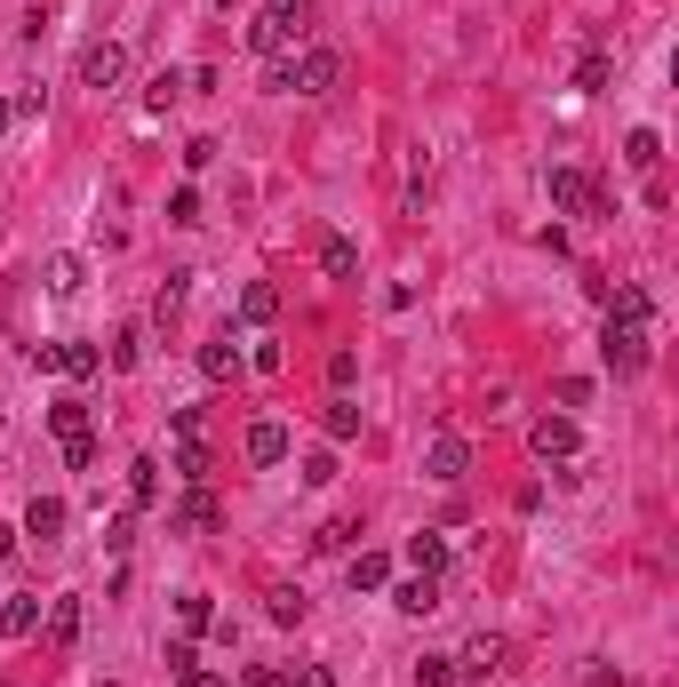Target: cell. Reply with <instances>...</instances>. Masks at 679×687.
Here are the masks:
<instances>
[{"label": "cell", "mask_w": 679, "mask_h": 687, "mask_svg": "<svg viewBox=\"0 0 679 687\" xmlns=\"http://www.w3.org/2000/svg\"><path fill=\"white\" fill-rule=\"evenodd\" d=\"M73 73H81V88H96V96H113V88L128 81V49H120V41H88Z\"/></svg>", "instance_id": "cell-1"}, {"label": "cell", "mask_w": 679, "mask_h": 687, "mask_svg": "<svg viewBox=\"0 0 679 687\" xmlns=\"http://www.w3.org/2000/svg\"><path fill=\"white\" fill-rule=\"evenodd\" d=\"M336 73H344V56H336V49H304V56H288V96H328Z\"/></svg>", "instance_id": "cell-2"}, {"label": "cell", "mask_w": 679, "mask_h": 687, "mask_svg": "<svg viewBox=\"0 0 679 687\" xmlns=\"http://www.w3.org/2000/svg\"><path fill=\"white\" fill-rule=\"evenodd\" d=\"M32 360H41V368H64L73 384H88V376L105 368V352H96L88 336H64V344H32Z\"/></svg>", "instance_id": "cell-3"}, {"label": "cell", "mask_w": 679, "mask_h": 687, "mask_svg": "<svg viewBox=\"0 0 679 687\" xmlns=\"http://www.w3.org/2000/svg\"><path fill=\"white\" fill-rule=\"evenodd\" d=\"M552 209H567V216H607V192L584 177V168H552Z\"/></svg>", "instance_id": "cell-4"}, {"label": "cell", "mask_w": 679, "mask_h": 687, "mask_svg": "<svg viewBox=\"0 0 679 687\" xmlns=\"http://www.w3.org/2000/svg\"><path fill=\"white\" fill-rule=\"evenodd\" d=\"M648 336H656V328L607 320V336H600V352H607V368H616V376H639V368H648Z\"/></svg>", "instance_id": "cell-5"}, {"label": "cell", "mask_w": 679, "mask_h": 687, "mask_svg": "<svg viewBox=\"0 0 679 687\" xmlns=\"http://www.w3.org/2000/svg\"><path fill=\"white\" fill-rule=\"evenodd\" d=\"M288 41H296V17H288V9H256V17H248V49H256L264 64L288 56Z\"/></svg>", "instance_id": "cell-6"}, {"label": "cell", "mask_w": 679, "mask_h": 687, "mask_svg": "<svg viewBox=\"0 0 679 687\" xmlns=\"http://www.w3.org/2000/svg\"><path fill=\"white\" fill-rule=\"evenodd\" d=\"M288 448H296V440H288V424H280V416H256V424H248V440H241V456H248V464H288Z\"/></svg>", "instance_id": "cell-7"}, {"label": "cell", "mask_w": 679, "mask_h": 687, "mask_svg": "<svg viewBox=\"0 0 679 687\" xmlns=\"http://www.w3.org/2000/svg\"><path fill=\"white\" fill-rule=\"evenodd\" d=\"M424 472H432V479H464V472H471V440H464V432H439L432 448H424Z\"/></svg>", "instance_id": "cell-8"}, {"label": "cell", "mask_w": 679, "mask_h": 687, "mask_svg": "<svg viewBox=\"0 0 679 687\" xmlns=\"http://www.w3.org/2000/svg\"><path fill=\"white\" fill-rule=\"evenodd\" d=\"M528 448H535L543 464H567V456H575V416H543V424L528 432Z\"/></svg>", "instance_id": "cell-9"}, {"label": "cell", "mask_w": 679, "mask_h": 687, "mask_svg": "<svg viewBox=\"0 0 679 687\" xmlns=\"http://www.w3.org/2000/svg\"><path fill=\"white\" fill-rule=\"evenodd\" d=\"M320 272L328 281H360V240L352 232H320Z\"/></svg>", "instance_id": "cell-10"}, {"label": "cell", "mask_w": 679, "mask_h": 687, "mask_svg": "<svg viewBox=\"0 0 679 687\" xmlns=\"http://www.w3.org/2000/svg\"><path fill=\"white\" fill-rule=\"evenodd\" d=\"M607 320H632V328H656V296L648 288H607Z\"/></svg>", "instance_id": "cell-11"}, {"label": "cell", "mask_w": 679, "mask_h": 687, "mask_svg": "<svg viewBox=\"0 0 679 687\" xmlns=\"http://www.w3.org/2000/svg\"><path fill=\"white\" fill-rule=\"evenodd\" d=\"M64 520H73V511H64V496H32L24 536H32V543H56V536H64Z\"/></svg>", "instance_id": "cell-12"}, {"label": "cell", "mask_w": 679, "mask_h": 687, "mask_svg": "<svg viewBox=\"0 0 679 687\" xmlns=\"http://www.w3.org/2000/svg\"><path fill=\"white\" fill-rule=\"evenodd\" d=\"M248 368V352H241V344H200V376H209V384H232V376H241Z\"/></svg>", "instance_id": "cell-13"}, {"label": "cell", "mask_w": 679, "mask_h": 687, "mask_svg": "<svg viewBox=\"0 0 679 687\" xmlns=\"http://www.w3.org/2000/svg\"><path fill=\"white\" fill-rule=\"evenodd\" d=\"M81 624H88V607L64 592V600H49V647H73L81 640Z\"/></svg>", "instance_id": "cell-14"}, {"label": "cell", "mask_w": 679, "mask_h": 687, "mask_svg": "<svg viewBox=\"0 0 679 687\" xmlns=\"http://www.w3.org/2000/svg\"><path fill=\"white\" fill-rule=\"evenodd\" d=\"M81 281H88V264H81V256H64V249L41 264V288H49V296H81Z\"/></svg>", "instance_id": "cell-15"}, {"label": "cell", "mask_w": 679, "mask_h": 687, "mask_svg": "<svg viewBox=\"0 0 679 687\" xmlns=\"http://www.w3.org/2000/svg\"><path fill=\"white\" fill-rule=\"evenodd\" d=\"M177 528H184V536H209V528H216V496H209V488H184V496H177Z\"/></svg>", "instance_id": "cell-16"}, {"label": "cell", "mask_w": 679, "mask_h": 687, "mask_svg": "<svg viewBox=\"0 0 679 687\" xmlns=\"http://www.w3.org/2000/svg\"><path fill=\"white\" fill-rule=\"evenodd\" d=\"M392 607H400V615H432V607H439V575H407V583H392Z\"/></svg>", "instance_id": "cell-17"}, {"label": "cell", "mask_w": 679, "mask_h": 687, "mask_svg": "<svg viewBox=\"0 0 679 687\" xmlns=\"http://www.w3.org/2000/svg\"><path fill=\"white\" fill-rule=\"evenodd\" d=\"M488 672H503V640H488V632H480V640H471L464 656H456V679H488Z\"/></svg>", "instance_id": "cell-18"}, {"label": "cell", "mask_w": 679, "mask_h": 687, "mask_svg": "<svg viewBox=\"0 0 679 687\" xmlns=\"http://www.w3.org/2000/svg\"><path fill=\"white\" fill-rule=\"evenodd\" d=\"M407 568H416V575H439V568H448V536H439V528L407 536Z\"/></svg>", "instance_id": "cell-19"}, {"label": "cell", "mask_w": 679, "mask_h": 687, "mask_svg": "<svg viewBox=\"0 0 679 687\" xmlns=\"http://www.w3.org/2000/svg\"><path fill=\"white\" fill-rule=\"evenodd\" d=\"M0 632H9V640H32V632H41V600H32V592H9V607H0Z\"/></svg>", "instance_id": "cell-20"}, {"label": "cell", "mask_w": 679, "mask_h": 687, "mask_svg": "<svg viewBox=\"0 0 679 687\" xmlns=\"http://www.w3.org/2000/svg\"><path fill=\"white\" fill-rule=\"evenodd\" d=\"M344 575H352V592H384V583H392V560H384V552H352Z\"/></svg>", "instance_id": "cell-21"}, {"label": "cell", "mask_w": 679, "mask_h": 687, "mask_svg": "<svg viewBox=\"0 0 679 687\" xmlns=\"http://www.w3.org/2000/svg\"><path fill=\"white\" fill-rule=\"evenodd\" d=\"M272 313H280V288H272V281H248V288H241V320H248V328H264Z\"/></svg>", "instance_id": "cell-22"}, {"label": "cell", "mask_w": 679, "mask_h": 687, "mask_svg": "<svg viewBox=\"0 0 679 687\" xmlns=\"http://www.w3.org/2000/svg\"><path fill=\"white\" fill-rule=\"evenodd\" d=\"M320 432H328V440H360V408H352L344 392H336V400L320 408Z\"/></svg>", "instance_id": "cell-23"}, {"label": "cell", "mask_w": 679, "mask_h": 687, "mask_svg": "<svg viewBox=\"0 0 679 687\" xmlns=\"http://www.w3.org/2000/svg\"><path fill=\"white\" fill-rule=\"evenodd\" d=\"M624 160L639 168V177H648V168L664 160V136H656V128H632V136H624Z\"/></svg>", "instance_id": "cell-24"}, {"label": "cell", "mask_w": 679, "mask_h": 687, "mask_svg": "<svg viewBox=\"0 0 679 687\" xmlns=\"http://www.w3.org/2000/svg\"><path fill=\"white\" fill-rule=\"evenodd\" d=\"M264 615H272V624H304V592H296V583H272V592H264Z\"/></svg>", "instance_id": "cell-25"}, {"label": "cell", "mask_w": 679, "mask_h": 687, "mask_svg": "<svg viewBox=\"0 0 679 687\" xmlns=\"http://www.w3.org/2000/svg\"><path fill=\"white\" fill-rule=\"evenodd\" d=\"M177 624H184V632H216V607H209V592H184V600H177Z\"/></svg>", "instance_id": "cell-26"}, {"label": "cell", "mask_w": 679, "mask_h": 687, "mask_svg": "<svg viewBox=\"0 0 679 687\" xmlns=\"http://www.w3.org/2000/svg\"><path fill=\"white\" fill-rule=\"evenodd\" d=\"M49 432H64V440L88 432V400H56V408H49Z\"/></svg>", "instance_id": "cell-27"}, {"label": "cell", "mask_w": 679, "mask_h": 687, "mask_svg": "<svg viewBox=\"0 0 679 687\" xmlns=\"http://www.w3.org/2000/svg\"><path fill=\"white\" fill-rule=\"evenodd\" d=\"M177 472L200 488V479H209V440H177Z\"/></svg>", "instance_id": "cell-28"}, {"label": "cell", "mask_w": 679, "mask_h": 687, "mask_svg": "<svg viewBox=\"0 0 679 687\" xmlns=\"http://www.w3.org/2000/svg\"><path fill=\"white\" fill-rule=\"evenodd\" d=\"M352 376H360V352H352V344H336V352H328V384L352 392Z\"/></svg>", "instance_id": "cell-29"}, {"label": "cell", "mask_w": 679, "mask_h": 687, "mask_svg": "<svg viewBox=\"0 0 679 687\" xmlns=\"http://www.w3.org/2000/svg\"><path fill=\"white\" fill-rule=\"evenodd\" d=\"M128 496L136 504H160V464H128Z\"/></svg>", "instance_id": "cell-30"}, {"label": "cell", "mask_w": 679, "mask_h": 687, "mask_svg": "<svg viewBox=\"0 0 679 687\" xmlns=\"http://www.w3.org/2000/svg\"><path fill=\"white\" fill-rule=\"evenodd\" d=\"M136 360H145V328H120V336H113V368L128 376Z\"/></svg>", "instance_id": "cell-31"}, {"label": "cell", "mask_w": 679, "mask_h": 687, "mask_svg": "<svg viewBox=\"0 0 679 687\" xmlns=\"http://www.w3.org/2000/svg\"><path fill=\"white\" fill-rule=\"evenodd\" d=\"M168 224H200V192H192V184L168 192Z\"/></svg>", "instance_id": "cell-32"}, {"label": "cell", "mask_w": 679, "mask_h": 687, "mask_svg": "<svg viewBox=\"0 0 679 687\" xmlns=\"http://www.w3.org/2000/svg\"><path fill=\"white\" fill-rule=\"evenodd\" d=\"M416 679H424V687H456V656H424Z\"/></svg>", "instance_id": "cell-33"}, {"label": "cell", "mask_w": 679, "mask_h": 687, "mask_svg": "<svg viewBox=\"0 0 679 687\" xmlns=\"http://www.w3.org/2000/svg\"><path fill=\"white\" fill-rule=\"evenodd\" d=\"M168 432H177V440H209V416H200V408H177V416H168Z\"/></svg>", "instance_id": "cell-34"}, {"label": "cell", "mask_w": 679, "mask_h": 687, "mask_svg": "<svg viewBox=\"0 0 679 687\" xmlns=\"http://www.w3.org/2000/svg\"><path fill=\"white\" fill-rule=\"evenodd\" d=\"M64 464L88 472V464H96V432H73V440H64Z\"/></svg>", "instance_id": "cell-35"}, {"label": "cell", "mask_w": 679, "mask_h": 687, "mask_svg": "<svg viewBox=\"0 0 679 687\" xmlns=\"http://www.w3.org/2000/svg\"><path fill=\"white\" fill-rule=\"evenodd\" d=\"M328 479H336V456H328V448L304 456V488H328Z\"/></svg>", "instance_id": "cell-36"}, {"label": "cell", "mask_w": 679, "mask_h": 687, "mask_svg": "<svg viewBox=\"0 0 679 687\" xmlns=\"http://www.w3.org/2000/svg\"><path fill=\"white\" fill-rule=\"evenodd\" d=\"M592 400V376H560V408H584Z\"/></svg>", "instance_id": "cell-37"}, {"label": "cell", "mask_w": 679, "mask_h": 687, "mask_svg": "<svg viewBox=\"0 0 679 687\" xmlns=\"http://www.w3.org/2000/svg\"><path fill=\"white\" fill-rule=\"evenodd\" d=\"M352 536H360V528H352V520H336V528H320V536H312V543H320V552H344V543H352Z\"/></svg>", "instance_id": "cell-38"}, {"label": "cell", "mask_w": 679, "mask_h": 687, "mask_svg": "<svg viewBox=\"0 0 679 687\" xmlns=\"http://www.w3.org/2000/svg\"><path fill=\"white\" fill-rule=\"evenodd\" d=\"M128 543H136V520H113V528H105V552L120 560V552H128Z\"/></svg>", "instance_id": "cell-39"}, {"label": "cell", "mask_w": 679, "mask_h": 687, "mask_svg": "<svg viewBox=\"0 0 679 687\" xmlns=\"http://www.w3.org/2000/svg\"><path fill=\"white\" fill-rule=\"evenodd\" d=\"M248 687H296V672H280V664H256V672H248Z\"/></svg>", "instance_id": "cell-40"}, {"label": "cell", "mask_w": 679, "mask_h": 687, "mask_svg": "<svg viewBox=\"0 0 679 687\" xmlns=\"http://www.w3.org/2000/svg\"><path fill=\"white\" fill-rule=\"evenodd\" d=\"M296 687H336V672H328V664H304V672H296Z\"/></svg>", "instance_id": "cell-41"}, {"label": "cell", "mask_w": 679, "mask_h": 687, "mask_svg": "<svg viewBox=\"0 0 679 687\" xmlns=\"http://www.w3.org/2000/svg\"><path fill=\"white\" fill-rule=\"evenodd\" d=\"M177 687H224V679H216V672H200V664H184V672H177Z\"/></svg>", "instance_id": "cell-42"}, {"label": "cell", "mask_w": 679, "mask_h": 687, "mask_svg": "<svg viewBox=\"0 0 679 687\" xmlns=\"http://www.w3.org/2000/svg\"><path fill=\"white\" fill-rule=\"evenodd\" d=\"M17 536H24V528H0V560H17Z\"/></svg>", "instance_id": "cell-43"}, {"label": "cell", "mask_w": 679, "mask_h": 687, "mask_svg": "<svg viewBox=\"0 0 679 687\" xmlns=\"http://www.w3.org/2000/svg\"><path fill=\"white\" fill-rule=\"evenodd\" d=\"M272 9H288V17H296V24H304V9H312V0H272Z\"/></svg>", "instance_id": "cell-44"}, {"label": "cell", "mask_w": 679, "mask_h": 687, "mask_svg": "<svg viewBox=\"0 0 679 687\" xmlns=\"http://www.w3.org/2000/svg\"><path fill=\"white\" fill-rule=\"evenodd\" d=\"M9 120H17V105H0V136H9Z\"/></svg>", "instance_id": "cell-45"}]
</instances>
